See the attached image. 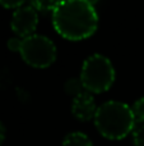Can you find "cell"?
<instances>
[{
	"mask_svg": "<svg viewBox=\"0 0 144 146\" xmlns=\"http://www.w3.org/2000/svg\"><path fill=\"white\" fill-rule=\"evenodd\" d=\"M55 31L70 41L88 38L98 27V14L93 4L87 0L59 1L52 12Z\"/></svg>",
	"mask_w": 144,
	"mask_h": 146,
	"instance_id": "obj_1",
	"label": "cell"
},
{
	"mask_svg": "<svg viewBox=\"0 0 144 146\" xmlns=\"http://www.w3.org/2000/svg\"><path fill=\"white\" fill-rule=\"evenodd\" d=\"M93 121L99 133L109 140L126 137L137 123L133 109L126 103L117 100H110L99 105Z\"/></svg>",
	"mask_w": 144,
	"mask_h": 146,
	"instance_id": "obj_2",
	"label": "cell"
},
{
	"mask_svg": "<svg viewBox=\"0 0 144 146\" xmlns=\"http://www.w3.org/2000/svg\"><path fill=\"white\" fill-rule=\"evenodd\" d=\"M116 72L111 60L102 54L89 55L84 60L81 71V80L86 91L101 94L107 91L115 82Z\"/></svg>",
	"mask_w": 144,
	"mask_h": 146,
	"instance_id": "obj_3",
	"label": "cell"
},
{
	"mask_svg": "<svg viewBox=\"0 0 144 146\" xmlns=\"http://www.w3.org/2000/svg\"><path fill=\"white\" fill-rule=\"evenodd\" d=\"M20 56L31 67L35 68H47L56 60L58 50L47 36L35 35L23 38L22 48H20Z\"/></svg>",
	"mask_w": 144,
	"mask_h": 146,
	"instance_id": "obj_4",
	"label": "cell"
},
{
	"mask_svg": "<svg viewBox=\"0 0 144 146\" xmlns=\"http://www.w3.org/2000/svg\"><path fill=\"white\" fill-rule=\"evenodd\" d=\"M38 25V12L31 4H24L23 7L14 10L10 21V27L13 32L20 38L35 35Z\"/></svg>",
	"mask_w": 144,
	"mask_h": 146,
	"instance_id": "obj_5",
	"label": "cell"
},
{
	"mask_svg": "<svg viewBox=\"0 0 144 146\" xmlns=\"http://www.w3.org/2000/svg\"><path fill=\"white\" fill-rule=\"evenodd\" d=\"M97 108L98 106L94 103V98L88 91H84L83 94L74 98L71 101V113L77 119L82 122H88L91 119H94Z\"/></svg>",
	"mask_w": 144,
	"mask_h": 146,
	"instance_id": "obj_6",
	"label": "cell"
},
{
	"mask_svg": "<svg viewBox=\"0 0 144 146\" xmlns=\"http://www.w3.org/2000/svg\"><path fill=\"white\" fill-rule=\"evenodd\" d=\"M61 146H93L92 140L83 132H70L63 140Z\"/></svg>",
	"mask_w": 144,
	"mask_h": 146,
	"instance_id": "obj_7",
	"label": "cell"
},
{
	"mask_svg": "<svg viewBox=\"0 0 144 146\" xmlns=\"http://www.w3.org/2000/svg\"><path fill=\"white\" fill-rule=\"evenodd\" d=\"M64 90H65V92L68 95H70L74 99L77 96H79L81 94H83L86 91V88H84L83 82H82L81 77H79V78H69L65 82V85H64Z\"/></svg>",
	"mask_w": 144,
	"mask_h": 146,
	"instance_id": "obj_8",
	"label": "cell"
},
{
	"mask_svg": "<svg viewBox=\"0 0 144 146\" xmlns=\"http://www.w3.org/2000/svg\"><path fill=\"white\" fill-rule=\"evenodd\" d=\"M132 136L134 146H144V123H135Z\"/></svg>",
	"mask_w": 144,
	"mask_h": 146,
	"instance_id": "obj_9",
	"label": "cell"
},
{
	"mask_svg": "<svg viewBox=\"0 0 144 146\" xmlns=\"http://www.w3.org/2000/svg\"><path fill=\"white\" fill-rule=\"evenodd\" d=\"M133 113L135 117V122L137 123H144V96L138 99L134 104H133Z\"/></svg>",
	"mask_w": 144,
	"mask_h": 146,
	"instance_id": "obj_10",
	"label": "cell"
},
{
	"mask_svg": "<svg viewBox=\"0 0 144 146\" xmlns=\"http://www.w3.org/2000/svg\"><path fill=\"white\" fill-rule=\"evenodd\" d=\"M59 1H32L29 3L31 5H32L33 8H35L37 12H54V9L56 8V5H58Z\"/></svg>",
	"mask_w": 144,
	"mask_h": 146,
	"instance_id": "obj_11",
	"label": "cell"
},
{
	"mask_svg": "<svg viewBox=\"0 0 144 146\" xmlns=\"http://www.w3.org/2000/svg\"><path fill=\"white\" fill-rule=\"evenodd\" d=\"M22 42H23V38L18 37V36H15V37H12L8 40V49L12 51H15V53H19L20 51V48H22Z\"/></svg>",
	"mask_w": 144,
	"mask_h": 146,
	"instance_id": "obj_12",
	"label": "cell"
},
{
	"mask_svg": "<svg viewBox=\"0 0 144 146\" xmlns=\"http://www.w3.org/2000/svg\"><path fill=\"white\" fill-rule=\"evenodd\" d=\"M26 3L24 1H0V5L7 9H13V10H17L18 8L23 7Z\"/></svg>",
	"mask_w": 144,
	"mask_h": 146,
	"instance_id": "obj_13",
	"label": "cell"
},
{
	"mask_svg": "<svg viewBox=\"0 0 144 146\" xmlns=\"http://www.w3.org/2000/svg\"><path fill=\"white\" fill-rule=\"evenodd\" d=\"M5 133H7V129H5V126L3 124V122H0V146L3 145L5 140Z\"/></svg>",
	"mask_w": 144,
	"mask_h": 146,
	"instance_id": "obj_14",
	"label": "cell"
}]
</instances>
